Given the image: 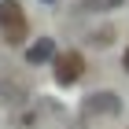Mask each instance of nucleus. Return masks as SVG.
Listing matches in <instances>:
<instances>
[{
  "mask_svg": "<svg viewBox=\"0 0 129 129\" xmlns=\"http://www.w3.org/2000/svg\"><path fill=\"white\" fill-rule=\"evenodd\" d=\"M52 74H55V81H59L63 89L67 85H78L81 74H85V55L81 52H59L52 59Z\"/></svg>",
  "mask_w": 129,
  "mask_h": 129,
  "instance_id": "nucleus-1",
  "label": "nucleus"
},
{
  "mask_svg": "<svg viewBox=\"0 0 129 129\" xmlns=\"http://www.w3.org/2000/svg\"><path fill=\"white\" fill-rule=\"evenodd\" d=\"M0 33H4V41H11V44L26 41V15H22V8L15 0H4V4H0Z\"/></svg>",
  "mask_w": 129,
  "mask_h": 129,
  "instance_id": "nucleus-2",
  "label": "nucleus"
},
{
  "mask_svg": "<svg viewBox=\"0 0 129 129\" xmlns=\"http://www.w3.org/2000/svg\"><path fill=\"white\" fill-rule=\"evenodd\" d=\"M0 103L4 107H22V103H30V85L22 78H0Z\"/></svg>",
  "mask_w": 129,
  "mask_h": 129,
  "instance_id": "nucleus-5",
  "label": "nucleus"
},
{
  "mask_svg": "<svg viewBox=\"0 0 129 129\" xmlns=\"http://www.w3.org/2000/svg\"><path fill=\"white\" fill-rule=\"evenodd\" d=\"M111 41H114V30H111V26H103V30H92V33H89V44H96V48H107Z\"/></svg>",
  "mask_w": 129,
  "mask_h": 129,
  "instance_id": "nucleus-7",
  "label": "nucleus"
},
{
  "mask_svg": "<svg viewBox=\"0 0 129 129\" xmlns=\"http://www.w3.org/2000/svg\"><path fill=\"white\" fill-rule=\"evenodd\" d=\"M122 67H125V74H129V48H125V55H122Z\"/></svg>",
  "mask_w": 129,
  "mask_h": 129,
  "instance_id": "nucleus-9",
  "label": "nucleus"
},
{
  "mask_svg": "<svg viewBox=\"0 0 129 129\" xmlns=\"http://www.w3.org/2000/svg\"><path fill=\"white\" fill-rule=\"evenodd\" d=\"M81 114L85 118H118L122 114V100L114 92H92L81 100Z\"/></svg>",
  "mask_w": 129,
  "mask_h": 129,
  "instance_id": "nucleus-4",
  "label": "nucleus"
},
{
  "mask_svg": "<svg viewBox=\"0 0 129 129\" xmlns=\"http://www.w3.org/2000/svg\"><path fill=\"white\" fill-rule=\"evenodd\" d=\"M55 103H48V100H41V103H22V107L11 111V129H37L44 125V114H55Z\"/></svg>",
  "mask_w": 129,
  "mask_h": 129,
  "instance_id": "nucleus-3",
  "label": "nucleus"
},
{
  "mask_svg": "<svg viewBox=\"0 0 129 129\" xmlns=\"http://www.w3.org/2000/svg\"><path fill=\"white\" fill-rule=\"evenodd\" d=\"M122 0H81V11H114Z\"/></svg>",
  "mask_w": 129,
  "mask_h": 129,
  "instance_id": "nucleus-8",
  "label": "nucleus"
},
{
  "mask_svg": "<svg viewBox=\"0 0 129 129\" xmlns=\"http://www.w3.org/2000/svg\"><path fill=\"white\" fill-rule=\"evenodd\" d=\"M48 59H55V44H52V37H41L37 44L26 48V63H48Z\"/></svg>",
  "mask_w": 129,
  "mask_h": 129,
  "instance_id": "nucleus-6",
  "label": "nucleus"
}]
</instances>
